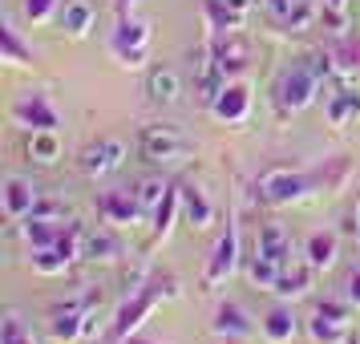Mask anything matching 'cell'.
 <instances>
[{"instance_id":"83f0119b","label":"cell","mask_w":360,"mask_h":344,"mask_svg":"<svg viewBox=\"0 0 360 344\" xmlns=\"http://www.w3.org/2000/svg\"><path fill=\"white\" fill-rule=\"evenodd\" d=\"M182 207V191H166V198L158 203V211H154V239H166L170 235V219H174V211Z\"/></svg>"},{"instance_id":"5bb4252c","label":"cell","mask_w":360,"mask_h":344,"mask_svg":"<svg viewBox=\"0 0 360 344\" xmlns=\"http://www.w3.org/2000/svg\"><path fill=\"white\" fill-rule=\"evenodd\" d=\"M247 37H239V33H223V41L214 45V53H211V61L219 69H223V77H231V73H239V69L247 65Z\"/></svg>"},{"instance_id":"d6a6232c","label":"cell","mask_w":360,"mask_h":344,"mask_svg":"<svg viewBox=\"0 0 360 344\" xmlns=\"http://www.w3.org/2000/svg\"><path fill=\"white\" fill-rule=\"evenodd\" d=\"M316 13H320V4H316V0H300V4L292 8V17L283 20L279 29H288V33H304V29H311Z\"/></svg>"},{"instance_id":"7402d4cb","label":"cell","mask_w":360,"mask_h":344,"mask_svg":"<svg viewBox=\"0 0 360 344\" xmlns=\"http://www.w3.org/2000/svg\"><path fill=\"white\" fill-rule=\"evenodd\" d=\"M202 13H207L214 33H239V29H243V13L227 8L223 0H202Z\"/></svg>"},{"instance_id":"4dcf8cb0","label":"cell","mask_w":360,"mask_h":344,"mask_svg":"<svg viewBox=\"0 0 360 344\" xmlns=\"http://www.w3.org/2000/svg\"><path fill=\"white\" fill-rule=\"evenodd\" d=\"M20 8H25L29 25H45V20L61 17V0H20Z\"/></svg>"},{"instance_id":"e0dca14e","label":"cell","mask_w":360,"mask_h":344,"mask_svg":"<svg viewBox=\"0 0 360 344\" xmlns=\"http://www.w3.org/2000/svg\"><path fill=\"white\" fill-rule=\"evenodd\" d=\"M20 231H25V243L33 247V251L57 247V239L65 235V227H61L57 219H37V215H29V219H20Z\"/></svg>"},{"instance_id":"d4e9b609","label":"cell","mask_w":360,"mask_h":344,"mask_svg":"<svg viewBox=\"0 0 360 344\" xmlns=\"http://www.w3.org/2000/svg\"><path fill=\"white\" fill-rule=\"evenodd\" d=\"M279 272H283V263H276V260H267V255H251V263H247V276H251V284L255 288H263V292H271L279 284Z\"/></svg>"},{"instance_id":"e575fe53","label":"cell","mask_w":360,"mask_h":344,"mask_svg":"<svg viewBox=\"0 0 360 344\" xmlns=\"http://www.w3.org/2000/svg\"><path fill=\"white\" fill-rule=\"evenodd\" d=\"M33 215H37V219H57V223H61V219L69 215V207H65V203H57V198H37Z\"/></svg>"},{"instance_id":"60d3db41","label":"cell","mask_w":360,"mask_h":344,"mask_svg":"<svg viewBox=\"0 0 360 344\" xmlns=\"http://www.w3.org/2000/svg\"><path fill=\"white\" fill-rule=\"evenodd\" d=\"M134 4H138V0H117V8H122V13H130Z\"/></svg>"},{"instance_id":"836d02e7","label":"cell","mask_w":360,"mask_h":344,"mask_svg":"<svg viewBox=\"0 0 360 344\" xmlns=\"http://www.w3.org/2000/svg\"><path fill=\"white\" fill-rule=\"evenodd\" d=\"M300 61H304V69H308L316 82H324L328 73H332V53H324V49H320V53H304Z\"/></svg>"},{"instance_id":"7bdbcfd3","label":"cell","mask_w":360,"mask_h":344,"mask_svg":"<svg viewBox=\"0 0 360 344\" xmlns=\"http://www.w3.org/2000/svg\"><path fill=\"white\" fill-rule=\"evenodd\" d=\"M356 227H360V203H356Z\"/></svg>"},{"instance_id":"44dd1931","label":"cell","mask_w":360,"mask_h":344,"mask_svg":"<svg viewBox=\"0 0 360 344\" xmlns=\"http://www.w3.org/2000/svg\"><path fill=\"white\" fill-rule=\"evenodd\" d=\"M179 191H182V215H186V223L191 227H211L214 207L207 203V195L198 186H179Z\"/></svg>"},{"instance_id":"6da1fadb","label":"cell","mask_w":360,"mask_h":344,"mask_svg":"<svg viewBox=\"0 0 360 344\" xmlns=\"http://www.w3.org/2000/svg\"><path fill=\"white\" fill-rule=\"evenodd\" d=\"M320 186V179H311L304 170H292V166H271L259 182H255V195L259 203H271V207H283V203H295V198L311 195Z\"/></svg>"},{"instance_id":"f35d334b","label":"cell","mask_w":360,"mask_h":344,"mask_svg":"<svg viewBox=\"0 0 360 344\" xmlns=\"http://www.w3.org/2000/svg\"><path fill=\"white\" fill-rule=\"evenodd\" d=\"M223 4L235 8V13H243V17H247V8H251V0H223Z\"/></svg>"},{"instance_id":"f1b7e54d","label":"cell","mask_w":360,"mask_h":344,"mask_svg":"<svg viewBox=\"0 0 360 344\" xmlns=\"http://www.w3.org/2000/svg\"><path fill=\"white\" fill-rule=\"evenodd\" d=\"M0 344H37V336H33V328L20 324L17 312H8V316L0 320Z\"/></svg>"},{"instance_id":"52a82bcc","label":"cell","mask_w":360,"mask_h":344,"mask_svg":"<svg viewBox=\"0 0 360 344\" xmlns=\"http://www.w3.org/2000/svg\"><path fill=\"white\" fill-rule=\"evenodd\" d=\"M13 117L29 130H57L61 126V114L53 110V101L45 94H25V98L13 101Z\"/></svg>"},{"instance_id":"7c38bea8","label":"cell","mask_w":360,"mask_h":344,"mask_svg":"<svg viewBox=\"0 0 360 344\" xmlns=\"http://www.w3.org/2000/svg\"><path fill=\"white\" fill-rule=\"evenodd\" d=\"M211 332L223 336V340H243V336L255 332V324H251V316L239 304H219V312H214V320H211Z\"/></svg>"},{"instance_id":"2e32d148","label":"cell","mask_w":360,"mask_h":344,"mask_svg":"<svg viewBox=\"0 0 360 344\" xmlns=\"http://www.w3.org/2000/svg\"><path fill=\"white\" fill-rule=\"evenodd\" d=\"M57 20H61V29L69 37H85L94 29V20H98V8H94V0H65Z\"/></svg>"},{"instance_id":"8fae6325","label":"cell","mask_w":360,"mask_h":344,"mask_svg":"<svg viewBox=\"0 0 360 344\" xmlns=\"http://www.w3.org/2000/svg\"><path fill=\"white\" fill-rule=\"evenodd\" d=\"M126 255V247H122V239H117L114 231H105V227H85L82 235V260L89 263H110V260H122Z\"/></svg>"},{"instance_id":"603a6c76","label":"cell","mask_w":360,"mask_h":344,"mask_svg":"<svg viewBox=\"0 0 360 344\" xmlns=\"http://www.w3.org/2000/svg\"><path fill=\"white\" fill-rule=\"evenodd\" d=\"M308 336L311 344H348V324H340V320H328V316H311L308 320Z\"/></svg>"},{"instance_id":"3957f363","label":"cell","mask_w":360,"mask_h":344,"mask_svg":"<svg viewBox=\"0 0 360 344\" xmlns=\"http://www.w3.org/2000/svg\"><path fill=\"white\" fill-rule=\"evenodd\" d=\"M146 45H150V25L146 20H130V17L117 20L114 37H110V49H114V57L122 61V65L142 69L146 65Z\"/></svg>"},{"instance_id":"1f68e13d","label":"cell","mask_w":360,"mask_h":344,"mask_svg":"<svg viewBox=\"0 0 360 344\" xmlns=\"http://www.w3.org/2000/svg\"><path fill=\"white\" fill-rule=\"evenodd\" d=\"M69 255H61L57 247H45V251H33V272H41V276H57V272H65L69 267Z\"/></svg>"},{"instance_id":"4fadbf2b","label":"cell","mask_w":360,"mask_h":344,"mask_svg":"<svg viewBox=\"0 0 360 344\" xmlns=\"http://www.w3.org/2000/svg\"><path fill=\"white\" fill-rule=\"evenodd\" d=\"M259 328H263V340L267 344H292L295 332H300V324H295V316H292L288 304H276V308L259 320Z\"/></svg>"},{"instance_id":"5b68a950","label":"cell","mask_w":360,"mask_h":344,"mask_svg":"<svg viewBox=\"0 0 360 344\" xmlns=\"http://www.w3.org/2000/svg\"><path fill=\"white\" fill-rule=\"evenodd\" d=\"M122 163H126V142H122V138H101V142H94V146L82 150V170L89 174V179L114 174Z\"/></svg>"},{"instance_id":"b9f144b4","label":"cell","mask_w":360,"mask_h":344,"mask_svg":"<svg viewBox=\"0 0 360 344\" xmlns=\"http://www.w3.org/2000/svg\"><path fill=\"white\" fill-rule=\"evenodd\" d=\"M122 344H154V340H138V336H130V340H122Z\"/></svg>"},{"instance_id":"cb8c5ba5","label":"cell","mask_w":360,"mask_h":344,"mask_svg":"<svg viewBox=\"0 0 360 344\" xmlns=\"http://www.w3.org/2000/svg\"><path fill=\"white\" fill-rule=\"evenodd\" d=\"M308 288H311V267H283L279 272V284L271 292L283 295V300H295V295H304Z\"/></svg>"},{"instance_id":"8d00e7d4","label":"cell","mask_w":360,"mask_h":344,"mask_svg":"<svg viewBox=\"0 0 360 344\" xmlns=\"http://www.w3.org/2000/svg\"><path fill=\"white\" fill-rule=\"evenodd\" d=\"M344 300H348L352 308H360V267H352L348 279H344Z\"/></svg>"},{"instance_id":"f6af8a7d","label":"cell","mask_w":360,"mask_h":344,"mask_svg":"<svg viewBox=\"0 0 360 344\" xmlns=\"http://www.w3.org/2000/svg\"><path fill=\"white\" fill-rule=\"evenodd\" d=\"M227 344H235V340H227Z\"/></svg>"},{"instance_id":"d6986e66","label":"cell","mask_w":360,"mask_h":344,"mask_svg":"<svg viewBox=\"0 0 360 344\" xmlns=\"http://www.w3.org/2000/svg\"><path fill=\"white\" fill-rule=\"evenodd\" d=\"M25 154H29V163H37V166H53L61 158V138H57V130H29Z\"/></svg>"},{"instance_id":"ffe728a7","label":"cell","mask_w":360,"mask_h":344,"mask_svg":"<svg viewBox=\"0 0 360 344\" xmlns=\"http://www.w3.org/2000/svg\"><path fill=\"white\" fill-rule=\"evenodd\" d=\"M255 251L259 255H267V260H276L288 267V255H292V243H288V235H283V227L279 223H263L259 227V239H255Z\"/></svg>"},{"instance_id":"277c9868","label":"cell","mask_w":360,"mask_h":344,"mask_svg":"<svg viewBox=\"0 0 360 344\" xmlns=\"http://www.w3.org/2000/svg\"><path fill=\"white\" fill-rule=\"evenodd\" d=\"M316 77H311L308 69H304V61L292 69H283L279 73V82H276V101H279V110L283 114H300L304 106H311V98H316Z\"/></svg>"},{"instance_id":"30bf717a","label":"cell","mask_w":360,"mask_h":344,"mask_svg":"<svg viewBox=\"0 0 360 344\" xmlns=\"http://www.w3.org/2000/svg\"><path fill=\"white\" fill-rule=\"evenodd\" d=\"M0 195H4V215H8L13 223H20V219H29V215H33V207H37V198H41V191H37L29 179H20V174H8Z\"/></svg>"},{"instance_id":"f546056e","label":"cell","mask_w":360,"mask_h":344,"mask_svg":"<svg viewBox=\"0 0 360 344\" xmlns=\"http://www.w3.org/2000/svg\"><path fill=\"white\" fill-rule=\"evenodd\" d=\"M166 191H170V186H166L162 179H142L138 182V186H134V195H138V203H142V211H158V203H162L166 198Z\"/></svg>"},{"instance_id":"74e56055","label":"cell","mask_w":360,"mask_h":344,"mask_svg":"<svg viewBox=\"0 0 360 344\" xmlns=\"http://www.w3.org/2000/svg\"><path fill=\"white\" fill-rule=\"evenodd\" d=\"M320 316H328V320H340V324H348V304H336V300H324L320 304Z\"/></svg>"},{"instance_id":"ba28073f","label":"cell","mask_w":360,"mask_h":344,"mask_svg":"<svg viewBox=\"0 0 360 344\" xmlns=\"http://www.w3.org/2000/svg\"><path fill=\"white\" fill-rule=\"evenodd\" d=\"M235 263H239V227H235V219H227V231L219 235V243L211 251V263H207V284L231 279Z\"/></svg>"},{"instance_id":"484cf974","label":"cell","mask_w":360,"mask_h":344,"mask_svg":"<svg viewBox=\"0 0 360 344\" xmlns=\"http://www.w3.org/2000/svg\"><path fill=\"white\" fill-rule=\"evenodd\" d=\"M0 49H4V61H13V65H33V49L20 45L13 17H4V25H0Z\"/></svg>"},{"instance_id":"8992f818","label":"cell","mask_w":360,"mask_h":344,"mask_svg":"<svg viewBox=\"0 0 360 344\" xmlns=\"http://www.w3.org/2000/svg\"><path fill=\"white\" fill-rule=\"evenodd\" d=\"M98 215L105 223H114V227H134V223H142V203L138 195L130 191H101L98 195Z\"/></svg>"},{"instance_id":"9c48e42d","label":"cell","mask_w":360,"mask_h":344,"mask_svg":"<svg viewBox=\"0 0 360 344\" xmlns=\"http://www.w3.org/2000/svg\"><path fill=\"white\" fill-rule=\"evenodd\" d=\"M211 114L219 117V122H227V126L247 122V114H251V89H247L243 82H227L223 94L211 101Z\"/></svg>"},{"instance_id":"ab89813d","label":"cell","mask_w":360,"mask_h":344,"mask_svg":"<svg viewBox=\"0 0 360 344\" xmlns=\"http://www.w3.org/2000/svg\"><path fill=\"white\" fill-rule=\"evenodd\" d=\"M348 8V0H324V13H344Z\"/></svg>"},{"instance_id":"9a60e30c","label":"cell","mask_w":360,"mask_h":344,"mask_svg":"<svg viewBox=\"0 0 360 344\" xmlns=\"http://www.w3.org/2000/svg\"><path fill=\"white\" fill-rule=\"evenodd\" d=\"M179 94H182V82H179V73H174V69H166V65L150 69L146 98L154 101V106H174V101H179Z\"/></svg>"},{"instance_id":"7a4b0ae2","label":"cell","mask_w":360,"mask_h":344,"mask_svg":"<svg viewBox=\"0 0 360 344\" xmlns=\"http://www.w3.org/2000/svg\"><path fill=\"white\" fill-rule=\"evenodd\" d=\"M138 150L150 163H182L195 150V142L182 130H174V126H146V130L138 134Z\"/></svg>"},{"instance_id":"d590c367","label":"cell","mask_w":360,"mask_h":344,"mask_svg":"<svg viewBox=\"0 0 360 344\" xmlns=\"http://www.w3.org/2000/svg\"><path fill=\"white\" fill-rule=\"evenodd\" d=\"M300 4V0H263V8H267V17L276 20V25H283V20L292 17V8Z\"/></svg>"},{"instance_id":"ee69618b","label":"cell","mask_w":360,"mask_h":344,"mask_svg":"<svg viewBox=\"0 0 360 344\" xmlns=\"http://www.w3.org/2000/svg\"><path fill=\"white\" fill-rule=\"evenodd\" d=\"M356 235H360V227H356Z\"/></svg>"},{"instance_id":"4316f807","label":"cell","mask_w":360,"mask_h":344,"mask_svg":"<svg viewBox=\"0 0 360 344\" xmlns=\"http://www.w3.org/2000/svg\"><path fill=\"white\" fill-rule=\"evenodd\" d=\"M356 114H360V94L340 89V94L328 98V122L332 126H348V117H356Z\"/></svg>"},{"instance_id":"ac0fdd59","label":"cell","mask_w":360,"mask_h":344,"mask_svg":"<svg viewBox=\"0 0 360 344\" xmlns=\"http://www.w3.org/2000/svg\"><path fill=\"white\" fill-rule=\"evenodd\" d=\"M336 251H340V243H336L332 231H311L308 243H304V255H308L311 272H328V267L336 263Z\"/></svg>"}]
</instances>
